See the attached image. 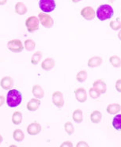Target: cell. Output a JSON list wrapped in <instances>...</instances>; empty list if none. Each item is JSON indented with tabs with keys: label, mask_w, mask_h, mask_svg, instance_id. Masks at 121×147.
Segmentation results:
<instances>
[{
	"label": "cell",
	"mask_w": 121,
	"mask_h": 147,
	"mask_svg": "<svg viewBox=\"0 0 121 147\" xmlns=\"http://www.w3.org/2000/svg\"><path fill=\"white\" fill-rule=\"evenodd\" d=\"M80 1H82V0H72L74 3H79Z\"/></svg>",
	"instance_id": "cell-37"
},
{
	"label": "cell",
	"mask_w": 121,
	"mask_h": 147,
	"mask_svg": "<svg viewBox=\"0 0 121 147\" xmlns=\"http://www.w3.org/2000/svg\"><path fill=\"white\" fill-rule=\"evenodd\" d=\"M42 52L41 51H37L36 53L32 55V59H31V63L33 65H37L39 63L40 60L42 58Z\"/></svg>",
	"instance_id": "cell-27"
},
{
	"label": "cell",
	"mask_w": 121,
	"mask_h": 147,
	"mask_svg": "<svg viewBox=\"0 0 121 147\" xmlns=\"http://www.w3.org/2000/svg\"><path fill=\"white\" fill-rule=\"evenodd\" d=\"M41 105V100L37 98H33L29 100L27 104V109L31 112H35Z\"/></svg>",
	"instance_id": "cell-12"
},
{
	"label": "cell",
	"mask_w": 121,
	"mask_h": 147,
	"mask_svg": "<svg viewBox=\"0 0 121 147\" xmlns=\"http://www.w3.org/2000/svg\"><path fill=\"white\" fill-rule=\"evenodd\" d=\"M112 126L116 131H121V114H118L113 118Z\"/></svg>",
	"instance_id": "cell-23"
},
{
	"label": "cell",
	"mask_w": 121,
	"mask_h": 147,
	"mask_svg": "<svg viewBox=\"0 0 121 147\" xmlns=\"http://www.w3.org/2000/svg\"><path fill=\"white\" fill-rule=\"evenodd\" d=\"M41 131V126L38 123H32L28 126L27 132L29 135H37Z\"/></svg>",
	"instance_id": "cell-11"
},
{
	"label": "cell",
	"mask_w": 121,
	"mask_h": 147,
	"mask_svg": "<svg viewBox=\"0 0 121 147\" xmlns=\"http://www.w3.org/2000/svg\"><path fill=\"white\" fill-rule=\"evenodd\" d=\"M7 0H0V6H3L4 4L7 3Z\"/></svg>",
	"instance_id": "cell-35"
},
{
	"label": "cell",
	"mask_w": 121,
	"mask_h": 147,
	"mask_svg": "<svg viewBox=\"0 0 121 147\" xmlns=\"http://www.w3.org/2000/svg\"><path fill=\"white\" fill-rule=\"evenodd\" d=\"M121 110V105L120 104L117 103H114V104H111V105H108L106 111L108 113L111 114V115H115V114H117L118 112H120Z\"/></svg>",
	"instance_id": "cell-17"
},
{
	"label": "cell",
	"mask_w": 121,
	"mask_h": 147,
	"mask_svg": "<svg viewBox=\"0 0 121 147\" xmlns=\"http://www.w3.org/2000/svg\"><path fill=\"white\" fill-rule=\"evenodd\" d=\"M102 114L100 111H93L90 115V120L93 123H99L101 121Z\"/></svg>",
	"instance_id": "cell-19"
},
{
	"label": "cell",
	"mask_w": 121,
	"mask_h": 147,
	"mask_svg": "<svg viewBox=\"0 0 121 147\" xmlns=\"http://www.w3.org/2000/svg\"><path fill=\"white\" fill-rule=\"evenodd\" d=\"M75 98L80 103L86 102L87 100V93L86 90L84 88H78L74 91Z\"/></svg>",
	"instance_id": "cell-9"
},
{
	"label": "cell",
	"mask_w": 121,
	"mask_h": 147,
	"mask_svg": "<svg viewBox=\"0 0 121 147\" xmlns=\"http://www.w3.org/2000/svg\"><path fill=\"white\" fill-rule=\"evenodd\" d=\"M22 121V113L21 112H15L12 115V122L14 124L19 125Z\"/></svg>",
	"instance_id": "cell-22"
},
{
	"label": "cell",
	"mask_w": 121,
	"mask_h": 147,
	"mask_svg": "<svg viewBox=\"0 0 121 147\" xmlns=\"http://www.w3.org/2000/svg\"><path fill=\"white\" fill-rule=\"evenodd\" d=\"M56 4L55 0H40L39 7L45 13H50L55 9Z\"/></svg>",
	"instance_id": "cell-3"
},
{
	"label": "cell",
	"mask_w": 121,
	"mask_h": 147,
	"mask_svg": "<svg viewBox=\"0 0 121 147\" xmlns=\"http://www.w3.org/2000/svg\"><path fill=\"white\" fill-rule=\"evenodd\" d=\"M118 38L121 40V29H120V31L118 32Z\"/></svg>",
	"instance_id": "cell-36"
},
{
	"label": "cell",
	"mask_w": 121,
	"mask_h": 147,
	"mask_svg": "<svg viewBox=\"0 0 121 147\" xmlns=\"http://www.w3.org/2000/svg\"><path fill=\"white\" fill-rule=\"evenodd\" d=\"M1 87L6 90H11L14 86V80L13 78L9 76H6L2 78V80L0 82Z\"/></svg>",
	"instance_id": "cell-10"
},
{
	"label": "cell",
	"mask_w": 121,
	"mask_h": 147,
	"mask_svg": "<svg viewBox=\"0 0 121 147\" xmlns=\"http://www.w3.org/2000/svg\"><path fill=\"white\" fill-rule=\"evenodd\" d=\"M52 103L57 108H62L64 105V96L62 92L56 91L52 94Z\"/></svg>",
	"instance_id": "cell-8"
},
{
	"label": "cell",
	"mask_w": 121,
	"mask_h": 147,
	"mask_svg": "<svg viewBox=\"0 0 121 147\" xmlns=\"http://www.w3.org/2000/svg\"><path fill=\"white\" fill-rule=\"evenodd\" d=\"M74 121L77 123H80L83 121V112L81 109H76L73 112Z\"/></svg>",
	"instance_id": "cell-20"
},
{
	"label": "cell",
	"mask_w": 121,
	"mask_h": 147,
	"mask_svg": "<svg viewBox=\"0 0 121 147\" xmlns=\"http://www.w3.org/2000/svg\"><path fill=\"white\" fill-rule=\"evenodd\" d=\"M40 20L36 16H31L28 18L26 21V26L29 32H33L39 29Z\"/></svg>",
	"instance_id": "cell-4"
},
{
	"label": "cell",
	"mask_w": 121,
	"mask_h": 147,
	"mask_svg": "<svg viewBox=\"0 0 121 147\" xmlns=\"http://www.w3.org/2000/svg\"><path fill=\"white\" fill-rule=\"evenodd\" d=\"M103 63V59L100 56H93V57L90 58L88 61V66L89 67L91 68H94V67H97L101 66Z\"/></svg>",
	"instance_id": "cell-15"
},
{
	"label": "cell",
	"mask_w": 121,
	"mask_h": 147,
	"mask_svg": "<svg viewBox=\"0 0 121 147\" xmlns=\"http://www.w3.org/2000/svg\"><path fill=\"white\" fill-rule=\"evenodd\" d=\"M109 26L112 30L114 31H117L121 29V22L119 20H116V21H112L111 22L109 23Z\"/></svg>",
	"instance_id": "cell-29"
},
{
	"label": "cell",
	"mask_w": 121,
	"mask_h": 147,
	"mask_svg": "<svg viewBox=\"0 0 121 147\" xmlns=\"http://www.w3.org/2000/svg\"><path fill=\"white\" fill-rule=\"evenodd\" d=\"M116 89L119 93H121V79L116 81Z\"/></svg>",
	"instance_id": "cell-31"
},
{
	"label": "cell",
	"mask_w": 121,
	"mask_h": 147,
	"mask_svg": "<svg viewBox=\"0 0 121 147\" xmlns=\"http://www.w3.org/2000/svg\"><path fill=\"white\" fill-rule=\"evenodd\" d=\"M55 62L54 59H52V58H47V59H45V60L42 62L41 67L43 70L48 71V70H51L55 67Z\"/></svg>",
	"instance_id": "cell-13"
},
{
	"label": "cell",
	"mask_w": 121,
	"mask_h": 147,
	"mask_svg": "<svg viewBox=\"0 0 121 147\" xmlns=\"http://www.w3.org/2000/svg\"><path fill=\"white\" fill-rule=\"evenodd\" d=\"M113 15H114V10L110 5H108V4L101 5L97 8V12H96L97 18L101 22L110 19Z\"/></svg>",
	"instance_id": "cell-2"
},
{
	"label": "cell",
	"mask_w": 121,
	"mask_h": 147,
	"mask_svg": "<svg viewBox=\"0 0 121 147\" xmlns=\"http://www.w3.org/2000/svg\"><path fill=\"white\" fill-rule=\"evenodd\" d=\"M38 18L42 26L46 29H50L54 26V20L50 15L47 14V13H39Z\"/></svg>",
	"instance_id": "cell-5"
},
{
	"label": "cell",
	"mask_w": 121,
	"mask_h": 147,
	"mask_svg": "<svg viewBox=\"0 0 121 147\" xmlns=\"http://www.w3.org/2000/svg\"><path fill=\"white\" fill-rule=\"evenodd\" d=\"M77 146H89V145L86 143V142H83V141H81L78 143L77 144Z\"/></svg>",
	"instance_id": "cell-33"
},
{
	"label": "cell",
	"mask_w": 121,
	"mask_h": 147,
	"mask_svg": "<svg viewBox=\"0 0 121 147\" xmlns=\"http://www.w3.org/2000/svg\"><path fill=\"white\" fill-rule=\"evenodd\" d=\"M4 103H5V97L3 96H0V107L3 105Z\"/></svg>",
	"instance_id": "cell-34"
},
{
	"label": "cell",
	"mask_w": 121,
	"mask_h": 147,
	"mask_svg": "<svg viewBox=\"0 0 121 147\" xmlns=\"http://www.w3.org/2000/svg\"><path fill=\"white\" fill-rule=\"evenodd\" d=\"M24 48L25 47L23 45L22 42L18 39L10 40L7 43V48L14 53H19L23 51Z\"/></svg>",
	"instance_id": "cell-6"
},
{
	"label": "cell",
	"mask_w": 121,
	"mask_h": 147,
	"mask_svg": "<svg viewBox=\"0 0 121 147\" xmlns=\"http://www.w3.org/2000/svg\"><path fill=\"white\" fill-rule=\"evenodd\" d=\"M28 11V8L22 2H18L15 5V12L19 15H24Z\"/></svg>",
	"instance_id": "cell-18"
},
{
	"label": "cell",
	"mask_w": 121,
	"mask_h": 147,
	"mask_svg": "<svg viewBox=\"0 0 121 147\" xmlns=\"http://www.w3.org/2000/svg\"><path fill=\"white\" fill-rule=\"evenodd\" d=\"M13 138L16 142H22L24 140V138H25L24 132L20 129H16L15 131H14Z\"/></svg>",
	"instance_id": "cell-21"
},
{
	"label": "cell",
	"mask_w": 121,
	"mask_h": 147,
	"mask_svg": "<svg viewBox=\"0 0 121 147\" xmlns=\"http://www.w3.org/2000/svg\"><path fill=\"white\" fill-rule=\"evenodd\" d=\"M24 47H25V48L27 51H32L35 49L36 43L34 42V40H32L31 39H28L24 43Z\"/></svg>",
	"instance_id": "cell-25"
},
{
	"label": "cell",
	"mask_w": 121,
	"mask_h": 147,
	"mask_svg": "<svg viewBox=\"0 0 121 147\" xmlns=\"http://www.w3.org/2000/svg\"><path fill=\"white\" fill-rule=\"evenodd\" d=\"M76 78L77 81L81 82V83L86 82V80L87 79V72L86 70H80L79 72L77 74Z\"/></svg>",
	"instance_id": "cell-26"
},
{
	"label": "cell",
	"mask_w": 121,
	"mask_h": 147,
	"mask_svg": "<svg viewBox=\"0 0 121 147\" xmlns=\"http://www.w3.org/2000/svg\"><path fill=\"white\" fill-rule=\"evenodd\" d=\"M22 101V94L15 89H11L8 91L7 96V105L10 108H15L20 105Z\"/></svg>",
	"instance_id": "cell-1"
},
{
	"label": "cell",
	"mask_w": 121,
	"mask_h": 147,
	"mask_svg": "<svg viewBox=\"0 0 121 147\" xmlns=\"http://www.w3.org/2000/svg\"><path fill=\"white\" fill-rule=\"evenodd\" d=\"M64 128H65V131L67 132V134L69 135L74 134V125L70 123V122H67L65 124H64Z\"/></svg>",
	"instance_id": "cell-30"
},
{
	"label": "cell",
	"mask_w": 121,
	"mask_h": 147,
	"mask_svg": "<svg viewBox=\"0 0 121 147\" xmlns=\"http://www.w3.org/2000/svg\"><path fill=\"white\" fill-rule=\"evenodd\" d=\"M3 138L0 135V143H2V142H3Z\"/></svg>",
	"instance_id": "cell-38"
},
{
	"label": "cell",
	"mask_w": 121,
	"mask_h": 147,
	"mask_svg": "<svg viewBox=\"0 0 121 147\" xmlns=\"http://www.w3.org/2000/svg\"><path fill=\"white\" fill-rule=\"evenodd\" d=\"M89 94L90 97H92L93 99H97L101 95V93L97 89H96L94 87H92V88L89 89Z\"/></svg>",
	"instance_id": "cell-28"
},
{
	"label": "cell",
	"mask_w": 121,
	"mask_h": 147,
	"mask_svg": "<svg viewBox=\"0 0 121 147\" xmlns=\"http://www.w3.org/2000/svg\"><path fill=\"white\" fill-rule=\"evenodd\" d=\"M81 15L84 19L87 21H91L96 16V12L94 9L91 7H86L81 10Z\"/></svg>",
	"instance_id": "cell-7"
},
{
	"label": "cell",
	"mask_w": 121,
	"mask_h": 147,
	"mask_svg": "<svg viewBox=\"0 0 121 147\" xmlns=\"http://www.w3.org/2000/svg\"><path fill=\"white\" fill-rule=\"evenodd\" d=\"M93 87H94L101 93V94L106 93V90H107V87H106V84L104 81H102L101 79H97L96 80L93 84Z\"/></svg>",
	"instance_id": "cell-16"
},
{
	"label": "cell",
	"mask_w": 121,
	"mask_h": 147,
	"mask_svg": "<svg viewBox=\"0 0 121 147\" xmlns=\"http://www.w3.org/2000/svg\"><path fill=\"white\" fill-rule=\"evenodd\" d=\"M32 95L37 99H41L45 96V91L42 89V87L39 85H35L32 87Z\"/></svg>",
	"instance_id": "cell-14"
},
{
	"label": "cell",
	"mask_w": 121,
	"mask_h": 147,
	"mask_svg": "<svg viewBox=\"0 0 121 147\" xmlns=\"http://www.w3.org/2000/svg\"><path fill=\"white\" fill-rule=\"evenodd\" d=\"M61 146L62 147H65V146H67V147H72L73 146V144L72 142H70V141H66V142H64V143L61 144Z\"/></svg>",
	"instance_id": "cell-32"
},
{
	"label": "cell",
	"mask_w": 121,
	"mask_h": 147,
	"mask_svg": "<svg viewBox=\"0 0 121 147\" xmlns=\"http://www.w3.org/2000/svg\"><path fill=\"white\" fill-rule=\"evenodd\" d=\"M109 62L116 68H120L121 67V59L118 55H112L109 58Z\"/></svg>",
	"instance_id": "cell-24"
}]
</instances>
